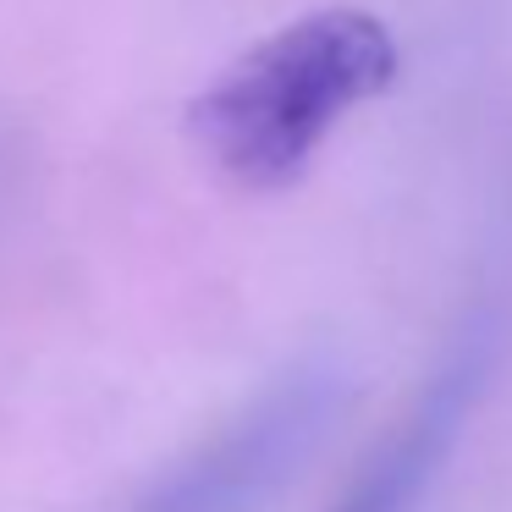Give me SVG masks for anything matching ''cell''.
I'll return each instance as SVG.
<instances>
[{
    "mask_svg": "<svg viewBox=\"0 0 512 512\" xmlns=\"http://www.w3.org/2000/svg\"><path fill=\"white\" fill-rule=\"evenodd\" d=\"M402 72L386 17L364 6L303 12L188 100V133L243 193H281L320 160L331 133Z\"/></svg>",
    "mask_w": 512,
    "mask_h": 512,
    "instance_id": "6da1fadb",
    "label": "cell"
},
{
    "mask_svg": "<svg viewBox=\"0 0 512 512\" xmlns=\"http://www.w3.org/2000/svg\"><path fill=\"white\" fill-rule=\"evenodd\" d=\"M347 369L331 358L281 375L221 435L182 457L133 512H254L303 468L347 413Z\"/></svg>",
    "mask_w": 512,
    "mask_h": 512,
    "instance_id": "7a4b0ae2",
    "label": "cell"
},
{
    "mask_svg": "<svg viewBox=\"0 0 512 512\" xmlns=\"http://www.w3.org/2000/svg\"><path fill=\"white\" fill-rule=\"evenodd\" d=\"M485 369H490V342L485 331H468L452 347V358L435 369V380L413 402L402 430L369 457V468L353 479V490L336 501V512H413L419 507L424 485L435 479L441 457L452 452L457 430H463L479 386H485Z\"/></svg>",
    "mask_w": 512,
    "mask_h": 512,
    "instance_id": "3957f363",
    "label": "cell"
}]
</instances>
